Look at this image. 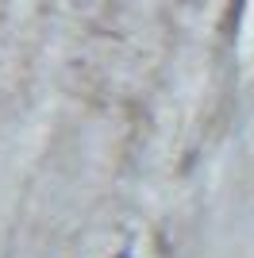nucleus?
<instances>
[{"mask_svg": "<svg viewBox=\"0 0 254 258\" xmlns=\"http://www.w3.org/2000/svg\"><path fill=\"white\" fill-rule=\"evenodd\" d=\"M112 258H135V250H119V254H112Z\"/></svg>", "mask_w": 254, "mask_h": 258, "instance_id": "obj_1", "label": "nucleus"}]
</instances>
